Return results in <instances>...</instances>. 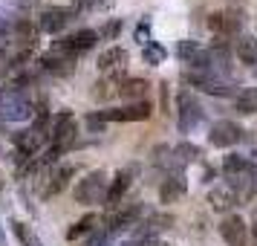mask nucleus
Listing matches in <instances>:
<instances>
[{
    "label": "nucleus",
    "instance_id": "nucleus-1",
    "mask_svg": "<svg viewBox=\"0 0 257 246\" xmlns=\"http://www.w3.org/2000/svg\"><path fill=\"white\" fill-rule=\"evenodd\" d=\"M32 113L35 110H32V102H29L24 87H18L15 81L0 87V119H6V122H29Z\"/></svg>",
    "mask_w": 257,
    "mask_h": 246
},
{
    "label": "nucleus",
    "instance_id": "nucleus-2",
    "mask_svg": "<svg viewBox=\"0 0 257 246\" xmlns=\"http://www.w3.org/2000/svg\"><path fill=\"white\" fill-rule=\"evenodd\" d=\"M182 81L191 84L194 90H202L208 96H234L237 93V84L228 78V75H217V72H194V70H185L182 72Z\"/></svg>",
    "mask_w": 257,
    "mask_h": 246
},
{
    "label": "nucleus",
    "instance_id": "nucleus-3",
    "mask_svg": "<svg viewBox=\"0 0 257 246\" xmlns=\"http://www.w3.org/2000/svg\"><path fill=\"white\" fill-rule=\"evenodd\" d=\"M75 136H78V122L70 110H58L55 116L49 119V142L58 153L70 151L75 145Z\"/></svg>",
    "mask_w": 257,
    "mask_h": 246
},
{
    "label": "nucleus",
    "instance_id": "nucleus-4",
    "mask_svg": "<svg viewBox=\"0 0 257 246\" xmlns=\"http://www.w3.org/2000/svg\"><path fill=\"white\" fill-rule=\"evenodd\" d=\"M205 119V110L199 105V99L191 90H179L176 93V125H179V133H191L194 128L202 125Z\"/></svg>",
    "mask_w": 257,
    "mask_h": 246
},
{
    "label": "nucleus",
    "instance_id": "nucleus-5",
    "mask_svg": "<svg viewBox=\"0 0 257 246\" xmlns=\"http://www.w3.org/2000/svg\"><path fill=\"white\" fill-rule=\"evenodd\" d=\"M107 186H110L107 171H101V168L90 171L84 180L75 183V203H81V206H98V203H104Z\"/></svg>",
    "mask_w": 257,
    "mask_h": 246
},
{
    "label": "nucleus",
    "instance_id": "nucleus-6",
    "mask_svg": "<svg viewBox=\"0 0 257 246\" xmlns=\"http://www.w3.org/2000/svg\"><path fill=\"white\" fill-rule=\"evenodd\" d=\"M153 116V105L148 99L142 102H130L124 107H107V110H98V119L101 122H145V119Z\"/></svg>",
    "mask_w": 257,
    "mask_h": 246
},
{
    "label": "nucleus",
    "instance_id": "nucleus-7",
    "mask_svg": "<svg viewBox=\"0 0 257 246\" xmlns=\"http://www.w3.org/2000/svg\"><path fill=\"white\" fill-rule=\"evenodd\" d=\"M208 29L217 38H237L243 29V12L240 9H225V12H211Z\"/></svg>",
    "mask_w": 257,
    "mask_h": 246
},
{
    "label": "nucleus",
    "instance_id": "nucleus-8",
    "mask_svg": "<svg viewBox=\"0 0 257 246\" xmlns=\"http://www.w3.org/2000/svg\"><path fill=\"white\" fill-rule=\"evenodd\" d=\"M72 18H75V12L70 6H47L38 15V29L47 32V35H58V32H64L72 24Z\"/></svg>",
    "mask_w": 257,
    "mask_h": 246
},
{
    "label": "nucleus",
    "instance_id": "nucleus-9",
    "mask_svg": "<svg viewBox=\"0 0 257 246\" xmlns=\"http://www.w3.org/2000/svg\"><path fill=\"white\" fill-rule=\"evenodd\" d=\"M98 44V35H95V29H78V32H72L67 38H58L52 49L55 52H67V55H81L87 49H93Z\"/></svg>",
    "mask_w": 257,
    "mask_h": 246
},
{
    "label": "nucleus",
    "instance_id": "nucleus-10",
    "mask_svg": "<svg viewBox=\"0 0 257 246\" xmlns=\"http://www.w3.org/2000/svg\"><path fill=\"white\" fill-rule=\"evenodd\" d=\"M245 130L237 125V122H231V119H220V122H214L208 128V142L214 145V148H234L237 142L243 139Z\"/></svg>",
    "mask_w": 257,
    "mask_h": 246
},
{
    "label": "nucleus",
    "instance_id": "nucleus-11",
    "mask_svg": "<svg viewBox=\"0 0 257 246\" xmlns=\"http://www.w3.org/2000/svg\"><path fill=\"white\" fill-rule=\"evenodd\" d=\"M133 177H136V165H127V168H121L113 180H110V186H107V194H104V206L107 209L116 211L121 206V200L124 194L130 191V183H133Z\"/></svg>",
    "mask_w": 257,
    "mask_h": 246
},
{
    "label": "nucleus",
    "instance_id": "nucleus-12",
    "mask_svg": "<svg viewBox=\"0 0 257 246\" xmlns=\"http://www.w3.org/2000/svg\"><path fill=\"white\" fill-rule=\"evenodd\" d=\"M220 237L225 240V246H251L248 237V226L240 214H225L220 223Z\"/></svg>",
    "mask_w": 257,
    "mask_h": 246
},
{
    "label": "nucleus",
    "instance_id": "nucleus-13",
    "mask_svg": "<svg viewBox=\"0 0 257 246\" xmlns=\"http://www.w3.org/2000/svg\"><path fill=\"white\" fill-rule=\"evenodd\" d=\"M148 214V209H145V203H130V206H124V209H118L110 220H107V232L110 234H118V232H127V229H133V226H139V220Z\"/></svg>",
    "mask_w": 257,
    "mask_h": 246
},
{
    "label": "nucleus",
    "instance_id": "nucleus-14",
    "mask_svg": "<svg viewBox=\"0 0 257 246\" xmlns=\"http://www.w3.org/2000/svg\"><path fill=\"white\" fill-rule=\"evenodd\" d=\"M208 206L220 214H231L237 206H240V191L231 186V183H217V186L208 191Z\"/></svg>",
    "mask_w": 257,
    "mask_h": 246
},
{
    "label": "nucleus",
    "instance_id": "nucleus-15",
    "mask_svg": "<svg viewBox=\"0 0 257 246\" xmlns=\"http://www.w3.org/2000/svg\"><path fill=\"white\" fill-rule=\"evenodd\" d=\"M41 70L52 72V75H70L75 70V55H67V52H55L49 49L47 55H41Z\"/></svg>",
    "mask_w": 257,
    "mask_h": 246
},
{
    "label": "nucleus",
    "instance_id": "nucleus-16",
    "mask_svg": "<svg viewBox=\"0 0 257 246\" xmlns=\"http://www.w3.org/2000/svg\"><path fill=\"white\" fill-rule=\"evenodd\" d=\"M251 168V159L248 156H240V153H228L222 159V174H225V183H231L237 191H240V183H243L245 171Z\"/></svg>",
    "mask_w": 257,
    "mask_h": 246
},
{
    "label": "nucleus",
    "instance_id": "nucleus-17",
    "mask_svg": "<svg viewBox=\"0 0 257 246\" xmlns=\"http://www.w3.org/2000/svg\"><path fill=\"white\" fill-rule=\"evenodd\" d=\"M171 223H174L171 214H151V211H148L145 220H139V226H136V237H145V240L159 237V232L171 229Z\"/></svg>",
    "mask_w": 257,
    "mask_h": 246
},
{
    "label": "nucleus",
    "instance_id": "nucleus-18",
    "mask_svg": "<svg viewBox=\"0 0 257 246\" xmlns=\"http://www.w3.org/2000/svg\"><path fill=\"white\" fill-rule=\"evenodd\" d=\"M75 177V165H52V171H49V183L44 188V197H55L61 194L64 188L70 186V180Z\"/></svg>",
    "mask_w": 257,
    "mask_h": 246
},
{
    "label": "nucleus",
    "instance_id": "nucleus-19",
    "mask_svg": "<svg viewBox=\"0 0 257 246\" xmlns=\"http://www.w3.org/2000/svg\"><path fill=\"white\" fill-rule=\"evenodd\" d=\"M185 180H182V174H168L162 180V186H159V200L162 203H179V200L185 197Z\"/></svg>",
    "mask_w": 257,
    "mask_h": 246
},
{
    "label": "nucleus",
    "instance_id": "nucleus-20",
    "mask_svg": "<svg viewBox=\"0 0 257 246\" xmlns=\"http://www.w3.org/2000/svg\"><path fill=\"white\" fill-rule=\"evenodd\" d=\"M234 55L240 58V64L254 67V64H257V38L248 35V32L237 35V41H234Z\"/></svg>",
    "mask_w": 257,
    "mask_h": 246
},
{
    "label": "nucleus",
    "instance_id": "nucleus-21",
    "mask_svg": "<svg viewBox=\"0 0 257 246\" xmlns=\"http://www.w3.org/2000/svg\"><path fill=\"white\" fill-rule=\"evenodd\" d=\"M98 70L101 72H116V70H121L124 64H127V49H121V47H110V49H104L101 55H98Z\"/></svg>",
    "mask_w": 257,
    "mask_h": 246
},
{
    "label": "nucleus",
    "instance_id": "nucleus-22",
    "mask_svg": "<svg viewBox=\"0 0 257 246\" xmlns=\"http://www.w3.org/2000/svg\"><path fill=\"white\" fill-rule=\"evenodd\" d=\"M148 90H151V84L145 78H124V81L116 84V93L121 99H133V102H142L148 96Z\"/></svg>",
    "mask_w": 257,
    "mask_h": 246
},
{
    "label": "nucleus",
    "instance_id": "nucleus-23",
    "mask_svg": "<svg viewBox=\"0 0 257 246\" xmlns=\"http://www.w3.org/2000/svg\"><path fill=\"white\" fill-rule=\"evenodd\" d=\"M41 136H38L35 130H21L18 136H15V148H18V156L21 159H32L35 156V151L41 148Z\"/></svg>",
    "mask_w": 257,
    "mask_h": 246
},
{
    "label": "nucleus",
    "instance_id": "nucleus-24",
    "mask_svg": "<svg viewBox=\"0 0 257 246\" xmlns=\"http://www.w3.org/2000/svg\"><path fill=\"white\" fill-rule=\"evenodd\" d=\"M234 110L240 116H254L257 113V87H243L234 93Z\"/></svg>",
    "mask_w": 257,
    "mask_h": 246
},
{
    "label": "nucleus",
    "instance_id": "nucleus-25",
    "mask_svg": "<svg viewBox=\"0 0 257 246\" xmlns=\"http://www.w3.org/2000/svg\"><path fill=\"white\" fill-rule=\"evenodd\" d=\"M95 223H98V214H84L78 223H72L70 229H67V240H75V237H81V234H87V232H93L95 229Z\"/></svg>",
    "mask_w": 257,
    "mask_h": 246
},
{
    "label": "nucleus",
    "instance_id": "nucleus-26",
    "mask_svg": "<svg viewBox=\"0 0 257 246\" xmlns=\"http://www.w3.org/2000/svg\"><path fill=\"white\" fill-rule=\"evenodd\" d=\"M142 58H145V64H151V67H159V64L168 58V49L159 47L156 41H151V44H145V47H142Z\"/></svg>",
    "mask_w": 257,
    "mask_h": 246
},
{
    "label": "nucleus",
    "instance_id": "nucleus-27",
    "mask_svg": "<svg viewBox=\"0 0 257 246\" xmlns=\"http://www.w3.org/2000/svg\"><path fill=\"white\" fill-rule=\"evenodd\" d=\"M174 156H176L182 165H188V162H197L199 156H202V151H199L194 142H179V145L174 148Z\"/></svg>",
    "mask_w": 257,
    "mask_h": 246
},
{
    "label": "nucleus",
    "instance_id": "nucleus-28",
    "mask_svg": "<svg viewBox=\"0 0 257 246\" xmlns=\"http://www.w3.org/2000/svg\"><path fill=\"white\" fill-rule=\"evenodd\" d=\"M121 29H124V21H121V18H113V21H107L95 35H98V41H116V38L121 35Z\"/></svg>",
    "mask_w": 257,
    "mask_h": 246
},
{
    "label": "nucleus",
    "instance_id": "nucleus-29",
    "mask_svg": "<svg viewBox=\"0 0 257 246\" xmlns=\"http://www.w3.org/2000/svg\"><path fill=\"white\" fill-rule=\"evenodd\" d=\"M15 226V234H18V240H21V243L24 246H41L35 240V234L29 232V226H26V223H12Z\"/></svg>",
    "mask_w": 257,
    "mask_h": 246
},
{
    "label": "nucleus",
    "instance_id": "nucleus-30",
    "mask_svg": "<svg viewBox=\"0 0 257 246\" xmlns=\"http://www.w3.org/2000/svg\"><path fill=\"white\" fill-rule=\"evenodd\" d=\"M110 240H113V234L107 232V229H93V234H90L87 246H110Z\"/></svg>",
    "mask_w": 257,
    "mask_h": 246
},
{
    "label": "nucleus",
    "instance_id": "nucleus-31",
    "mask_svg": "<svg viewBox=\"0 0 257 246\" xmlns=\"http://www.w3.org/2000/svg\"><path fill=\"white\" fill-rule=\"evenodd\" d=\"M136 44H151V21H142L139 26H136Z\"/></svg>",
    "mask_w": 257,
    "mask_h": 246
},
{
    "label": "nucleus",
    "instance_id": "nucleus-32",
    "mask_svg": "<svg viewBox=\"0 0 257 246\" xmlns=\"http://www.w3.org/2000/svg\"><path fill=\"white\" fill-rule=\"evenodd\" d=\"M245 226H248V237L257 243V209L251 211V223H245Z\"/></svg>",
    "mask_w": 257,
    "mask_h": 246
},
{
    "label": "nucleus",
    "instance_id": "nucleus-33",
    "mask_svg": "<svg viewBox=\"0 0 257 246\" xmlns=\"http://www.w3.org/2000/svg\"><path fill=\"white\" fill-rule=\"evenodd\" d=\"M254 67H257V64H254Z\"/></svg>",
    "mask_w": 257,
    "mask_h": 246
}]
</instances>
